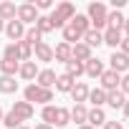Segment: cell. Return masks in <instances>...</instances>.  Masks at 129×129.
<instances>
[{
    "mask_svg": "<svg viewBox=\"0 0 129 129\" xmlns=\"http://www.w3.org/2000/svg\"><path fill=\"white\" fill-rule=\"evenodd\" d=\"M71 25L81 33V38H84V33H89V30H91V20L86 18V13H76V15L71 18Z\"/></svg>",
    "mask_w": 129,
    "mask_h": 129,
    "instance_id": "obj_18",
    "label": "cell"
},
{
    "mask_svg": "<svg viewBox=\"0 0 129 129\" xmlns=\"http://www.w3.org/2000/svg\"><path fill=\"white\" fill-rule=\"evenodd\" d=\"M5 30V20H0V33H3Z\"/></svg>",
    "mask_w": 129,
    "mask_h": 129,
    "instance_id": "obj_44",
    "label": "cell"
},
{
    "mask_svg": "<svg viewBox=\"0 0 129 129\" xmlns=\"http://www.w3.org/2000/svg\"><path fill=\"white\" fill-rule=\"evenodd\" d=\"M81 43H86V46H89V48L94 51V48H99V46H104V38H101V33H99V30H94V28H91L89 33H84V38H81Z\"/></svg>",
    "mask_w": 129,
    "mask_h": 129,
    "instance_id": "obj_24",
    "label": "cell"
},
{
    "mask_svg": "<svg viewBox=\"0 0 129 129\" xmlns=\"http://www.w3.org/2000/svg\"><path fill=\"white\" fill-rule=\"evenodd\" d=\"M38 71H41V69H38V63H36V61H23V63H20V69H18V79L33 84L36 76H38Z\"/></svg>",
    "mask_w": 129,
    "mask_h": 129,
    "instance_id": "obj_9",
    "label": "cell"
},
{
    "mask_svg": "<svg viewBox=\"0 0 129 129\" xmlns=\"http://www.w3.org/2000/svg\"><path fill=\"white\" fill-rule=\"evenodd\" d=\"M74 15H76V5L69 3V0H63V3L53 5V10L48 13V18H51V23H53V30H63V28L71 23Z\"/></svg>",
    "mask_w": 129,
    "mask_h": 129,
    "instance_id": "obj_1",
    "label": "cell"
},
{
    "mask_svg": "<svg viewBox=\"0 0 129 129\" xmlns=\"http://www.w3.org/2000/svg\"><path fill=\"white\" fill-rule=\"evenodd\" d=\"M38 15H41V13L36 10V5H33V3H20V5H18V15H15V18H18L25 28H30V25H36Z\"/></svg>",
    "mask_w": 129,
    "mask_h": 129,
    "instance_id": "obj_4",
    "label": "cell"
},
{
    "mask_svg": "<svg viewBox=\"0 0 129 129\" xmlns=\"http://www.w3.org/2000/svg\"><path fill=\"white\" fill-rule=\"evenodd\" d=\"M86 124H89V126H94V129H96V126H104V124H106V111H104V109H94V106H91V109H89V114H86Z\"/></svg>",
    "mask_w": 129,
    "mask_h": 129,
    "instance_id": "obj_15",
    "label": "cell"
},
{
    "mask_svg": "<svg viewBox=\"0 0 129 129\" xmlns=\"http://www.w3.org/2000/svg\"><path fill=\"white\" fill-rule=\"evenodd\" d=\"M15 15H18V5L15 3H10V0H3L0 3V20H15Z\"/></svg>",
    "mask_w": 129,
    "mask_h": 129,
    "instance_id": "obj_20",
    "label": "cell"
},
{
    "mask_svg": "<svg viewBox=\"0 0 129 129\" xmlns=\"http://www.w3.org/2000/svg\"><path fill=\"white\" fill-rule=\"evenodd\" d=\"M101 38H104V46H109V48H119V43H121V30H114V28H106L104 33H101Z\"/></svg>",
    "mask_w": 129,
    "mask_h": 129,
    "instance_id": "obj_16",
    "label": "cell"
},
{
    "mask_svg": "<svg viewBox=\"0 0 129 129\" xmlns=\"http://www.w3.org/2000/svg\"><path fill=\"white\" fill-rule=\"evenodd\" d=\"M119 81H121V76H119L116 71L106 69V71H104V74L99 76V84H101L99 89H104L106 94H109V91H116V89H119Z\"/></svg>",
    "mask_w": 129,
    "mask_h": 129,
    "instance_id": "obj_7",
    "label": "cell"
},
{
    "mask_svg": "<svg viewBox=\"0 0 129 129\" xmlns=\"http://www.w3.org/2000/svg\"><path fill=\"white\" fill-rule=\"evenodd\" d=\"M56 76H58V74H56L53 69H41L33 84H38L41 89H53V84H56Z\"/></svg>",
    "mask_w": 129,
    "mask_h": 129,
    "instance_id": "obj_12",
    "label": "cell"
},
{
    "mask_svg": "<svg viewBox=\"0 0 129 129\" xmlns=\"http://www.w3.org/2000/svg\"><path fill=\"white\" fill-rule=\"evenodd\" d=\"M36 30H38L41 36L53 33V23H51V18H48L46 13H41V15H38V20H36Z\"/></svg>",
    "mask_w": 129,
    "mask_h": 129,
    "instance_id": "obj_28",
    "label": "cell"
},
{
    "mask_svg": "<svg viewBox=\"0 0 129 129\" xmlns=\"http://www.w3.org/2000/svg\"><path fill=\"white\" fill-rule=\"evenodd\" d=\"M121 36H126V38H129V18H126V23H124V28H121Z\"/></svg>",
    "mask_w": 129,
    "mask_h": 129,
    "instance_id": "obj_40",
    "label": "cell"
},
{
    "mask_svg": "<svg viewBox=\"0 0 129 129\" xmlns=\"http://www.w3.org/2000/svg\"><path fill=\"white\" fill-rule=\"evenodd\" d=\"M20 89V84L15 81V76H0V94H15Z\"/></svg>",
    "mask_w": 129,
    "mask_h": 129,
    "instance_id": "obj_25",
    "label": "cell"
},
{
    "mask_svg": "<svg viewBox=\"0 0 129 129\" xmlns=\"http://www.w3.org/2000/svg\"><path fill=\"white\" fill-rule=\"evenodd\" d=\"M56 109H58L56 104H46V106L41 109V121L48 124V126H53V121H56ZM53 129H56V126H53Z\"/></svg>",
    "mask_w": 129,
    "mask_h": 129,
    "instance_id": "obj_30",
    "label": "cell"
},
{
    "mask_svg": "<svg viewBox=\"0 0 129 129\" xmlns=\"http://www.w3.org/2000/svg\"><path fill=\"white\" fill-rule=\"evenodd\" d=\"M61 36H63V43H69V46H76V43L81 41V33H79V30H76L71 23H69L66 28L61 30Z\"/></svg>",
    "mask_w": 129,
    "mask_h": 129,
    "instance_id": "obj_26",
    "label": "cell"
},
{
    "mask_svg": "<svg viewBox=\"0 0 129 129\" xmlns=\"http://www.w3.org/2000/svg\"><path fill=\"white\" fill-rule=\"evenodd\" d=\"M33 56H36V63L41 61V63H51L53 61V46L51 43H38V46H33Z\"/></svg>",
    "mask_w": 129,
    "mask_h": 129,
    "instance_id": "obj_10",
    "label": "cell"
},
{
    "mask_svg": "<svg viewBox=\"0 0 129 129\" xmlns=\"http://www.w3.org/2000/svg\"><path fill=\"white\" fill-rule=\"evenodd\" d=\"M124 101H126V96H124L119 89L106 94V106H111V109H121V106H124Z\"/></svg>",
    "mask_w": 129,
    "mask_h": 129,
    "instance_id": "obj_29",
    "label": "cell"
},
{
    "mask_svg": "<svg viewBox=\"0 0 129 129\" xmlns=\"http://www.w3.org/2000/svg\"><path fill=\"white\" fill-rule=\"evenodd\" d=\"M3 114H5V111H3V106H0V124H3Z\"/></svg>",
    "mask_w": 129,
    "mask_h": 129,
    "instance_id": "obj_47",
    "label": "cell"
},
{
    "mask_svg": "<svg viewBox=\"0 0 129 129\" xmlns=\"http://www.w3.org/2000/svg\"><path fill=\"white\" fill-rule=\"evenodd\" d=\"M104 129H124V124H121V121H116V119H106Z\"/></svg>",
    "mask_w": 129,
    "mask_h": 129,
    "instance_id": "obj_38",
    "label": "cell"
},
{
    "mask_svg": "<svg viewBox=\"0 0 129 129\" xmlns=\"http://www.w3.org/2000/svg\"><path fill=\"white\" fill-rule=\"evenodd\" d=\"M10 111H13L20 121H30V119L36 116V106H33V104H28V101H13Z\"/></svg>",
    "mask_w": 129,
    "mask_h": 129,
    "instance_id": "obj_8",
    "label": "cell"
},
{
    "mask_svg": "<svg viewBox=\"0 0 129 129\" xmlns=\"http://www.w3.org/2000/svg\"><path fill=\"white\" fill-rule=\"evenodd\" d=\"M63 66H66V71H63V74L71 76L74 81H79V76H84V63H81V61H76V58H71L69 63H63Z\"/></svg>",
    "mask_w": 129,
    "mask_h": 129,
    "instance_id": "obj_22",
    "label": "cell"
},
{
    "mask_svg": "<svg viewBox=\"0 0 129 129\" xmlns=\"http://www.w3.org/2000/svg\"><path fill=\"white\" fill-rule=\"evenodd\" d=\"M121 111H124V116H126V119H129V99H126V101H124V106H121Z\"/></svg>",
    "mask_w": 129,
    "mask_h": 129,
    "instance_id": "obj_41",
    "label": "cell"
},
{
    "mask_svg": "<svg viewBox=\"0 0 129 129\" xmlns=\"http://www.w3.org/2000/svg\"><path fill=\"white\" fill-rule=\"evenodd\" d=\"M20 124H23V121H20L13 111H5V114H3V126H5V129H18Z\"/></svg>",
    "mask_w": 129,
    "mask_h": 129,
    "instance_id": "obj_34",
    "label": "cell"
},
{
    "mask_svg": "<svg viewBox=\"0 0 129 129\" xmlns=\"http://www.w3.org/2000/svg\"><path fill=\"white\" fill-rule=\"evenodd\" d=\"M33 129H53V126H48V124H43V121H41V124H36Z\"/></svg>",
    "mask_w": 129,
    "mask_h": 129,
    "instance_id": "obj_43",
    "label": "cell"
},
{
    "mask_svg": "<svg viewBox=\"0 0 129 129\" xmlns=\"http://www.w3.org/2000/svg\"><path fill=\"white\" fill-rule=\"evenodd\" d=\"M116 51H121L124 56H129V38H126V36L121 38V43H119V48H116Z\"/></svg>",
    "mask_w": 129,
    "mask_h": 129,
    "instance_id": "obj_39",
    "label": "cell"
},
{
    "mask_svg": "<svg viewBox=\"0 0 129 129\" xmlns=\"http://www.w3.org/2000/svg\"><path fill=\"white\" fill-rule=\"evenodd\" d=\"M23 41L30 43V46H38V43H43V36L36 30V25H30V28H25V38Z\"/></svg>",
    "mask_w": 129,
    "mask_h": 129,
    "instance_id": "obj_33",
    "label": "cell"
},
{
    "mask_svg": "<svg viewBox=\"0 0 129 129\" xmlns=\"http://www.w3.org/2000/svg\"><path fill=\"white\" fill-rule=\"evenodd\" d=\"M109 69H111V71H116L119 76L129 74V56H124L121 51H114V53L109 56Z\"/></svg>",
    "mask_w": 129,
    "mask_h": 129,
    "instance_id": "obj_5",
    "label": "cell"
},
{
    "mask_svg": "<svg viewBox=\"0 0 129 129\" xmlns=\"http://www.w3.org/2000/svg\"><path fill=\"white\" fill-rule=\"evenodd\" d=\"M53 61H58V63H69V61H71V46L61 41V43L53 48Z\"/></svg>",
    "mask_w": 129,
    "mask_h": 129,
    "instance_id": "obj_21",
    "label": "cell"
},
{
    "mask_svg": "<svg viewBox=\"0 0 129 129\" xmlns=\"http://www.w3.org/2000/svg\"><path fill=\"white\" fill-rule=\"evenodd\" d=\"M74 79L71 76H66V74H58L56 76V84H53V89L58 91V94H71V89H74Z\"/></svg>",
    "mask_w": 129,
    "mask_h": 129,
    "instance_id": "obj_17",
    "label": "cell"
},
{
    "mask_svg": "<svg viewBox=\"0 0 129 129\" xmlns=\"http://www.w3.org/2000/svg\"><path fill=\"white\" fill-rule=\"evenodd\" d=\"M36 10L41 13V10H53V0H36Z\"/></svg>",
    "mask_w": 129,
    "mask_h": 129,
    "instance_id": "obj_36",
    "label": "cell"
},
{
    "mask_svg": "<svg viewBox=\"0 0 129 129\" xmlns=\"http://www.w3.org/2000/svg\"><path fill=\"white\" fill-rule=\"evenodd\" d=\"M3 33L10 38V43H18V41L25 38V25L15 18V20H8V23H5V30H3Z\"/></svg>",
    "mask_w": 129,
    "mask_h": 129,
    "instance_id": "obj_6",
    "label": "cell"
},
{
    "mask_svg": "<svg viewBox=\"0 0 129 129\" xmlns=\"http://www.w3.org/2000/svg\"><path fill=\"white\" fill-rule=\"evenodd\" d=\"M106 15H109V10H106L104 3H89L86 5V18L91 20V28L99 30V33L106 30Z\"/></svg>",
    "mask_w": 129,
    "mask_h": 129,
    "instance_id": "obj_3",
    "label": "cell"
},
{
    "mask_svg": "<svg viewBox=\"0 0 129 129\" xmlns=\"http://www.w3.org/2000/svg\"><path fill=\"white\" fill-rule=\"evenodd\" d=\"M71 58H76V61H81V63H86L89 58H94V51L86 46V43H76V46H71Z\"/></svg>",
    "mask_w": 129,
    "mask_h": 129,
    "instance_id": "obj_13",
    "label": "cell"
},
{
    "mask_svg": "<svg viewBox=\"0 0 129 129\" xmlns=\"http://www.w3.org/2000/svg\"><path fill=\"white\" fill-rule=\"evenodd\" d=\"M66 124H71V111H69L66 106H58V109H56V121H53V126H66Z\"/></svg>",
    "mask_w": 129,
    "mask_h": 129,
    "instance_id": "obj_31",
    "label": "cell"
},
{
    "mask_svg": "<svg viewBox=\"0 0 129 129\" xmlns=\"http://www.w3.org/2000/svg\"><path fill=\"white\" fill-rule=\"evenodd\" d=\"M89 84L86 81H76L74 84V89H71V99L76 101V104H86V99H89Z\"/></svg>",
    "mask_w": 129,
    "mask_h": 129,
    "instance_id": "obj_14",
    "label": "cell"
},
{
    "mask_svg": "<svg viewBox=\"0 0 129 129\" xmlns=\"http://www.w3.org/2000/svg\"><path fill=\"white\" fill-rule=\"evenodd\" d=\"M79 129H94V126H89V124H81V126H79Z\"/></svg>",
    "mask_w": 129,
    "mask_h": 129,
    "instance_id": "obj_46",
    "label": "cell"
},
{
    "mask_svg": "<svg viewBox=\"0 0 129 129\" xmlns=\"http://www.w3.org/2000/svg\"><path fill=\"white\" fill-rule=\"evenodd\" d=\"M86 101H91V106H94V109H104V104H106V91L96 86V89H91V91H89V99H86Z\"/></svg>",
    "mask_w": 129,
    "mask_h": 129,
    "instance_id": "obj_23",
    "label": "cell"
},
{
    "mask_svg": "<svg viewBox=\"0 0 129 129\" xmlns=\"http://www.w3.org/2000/svg\"><path fill=\"white\" fill-rule=\"evenodd\" d=\"M111 5H114V10H119V8L124 5V0H111Z\"/></svg>",
    "mask_w": 129,
    "mask_h": 129,
    "instance_id": "obj_42",
    "label": "cell"
},
{
    "mask_svg": "<svg viewBox=\"0 0 129 129\" xmlns=\"http://www.w3.org/2000/svg\"><path fill=\"white\" fill-rule=\"evenodd\" d=\"M69 111H71V121L74 124H79V126L86 124V114H89V106L86 104H74Z\"/></svg>",
    "mask_w": 129,
    "mask_h": 129,
    "instance_id": "obj_19",
    "label": "cell"
},
{
    "mask_svg": "<svg viewBox=\"0 0 129 129\" xmlns=\"http://www.w3.org/2000/svg\"><path fill=\"white\" fill-rule=\"evenodd\" d=\"M23 101H28V104H41V106H46V104H51L53 101V89H41L38 84H28L25 89H23Z\"/></svg>",
    "mask_w": 129,
    "mask_h": 129,
    "instance_id": "obj_2",
    "label": "cell"
},
{
    "mask_svg": "<svg viewBox=\"0 0 129 129\" xmlns=\"http://www.w3.org/2000/svg\"><path fill=\"white\" fill-rule=\"evenodd\" d=\"M18 69H20L18 61H8V58L0 61V76H18Z\"/></svg>",
    "mask_w": 129,
    "mask_h": 129,
    "instance_id": "obj_27",
    "label": "cell"
},
{
    "mask_svg": "<svg viewBox=\"0 0 129 129\" xmlns=\"http://www.w3.org/2000/svg\"><path fill=\"white\" fill-rule=\"evenodd\" d=\"M3 58H8V61H18V63H20L18 46H15V43H8V46H5V51H3Z\"/></svg>",
    "mask_w": 129,
    "mask_h": 129,
    "instance_id": "obj_35",
    "label": "cell"
},
{
    "mask_svg": "<svg viewBox=\"0 0 129 129\" xmlns=\"http://www.w3.org/2000/svg\"><path fill=\"white\" fill-rule=\"evenodd\" d=\"M15 46H18V56H20V63H23V61H33V46H30V43H25V41H18Z\"/></svg>",
    "mask_w": 129,
    "mask_h": 129,
    "instance_id": "obj_32",
    "label": "cell"
},
{
    "mask_svg": "<svg viewBox=\"0 0 129 129\" xmlns=\"http://www.w3.org/2000/svg\"><path fill=\"white\" fill-rule=\"evenodd\" d=\"M119 91H121L124 96L129 94V74H124V76H121V81H119Z\"/></svg>",
    "mask_w": 129,
    "mask_h": 129,
    "instance_id": "obj_37",
    "label": "cell"
},
{
    "mask_svg": "<svg viewBox=\"0 0 129 129\" xmlns=\"http://www.w3.org/2000/svg\"><path fill=\"white\" fill-rule=\"evenodd\" d=\"M104 71H106V66H104V61H99V58H89L84 63V76H89V79H99Z\"/></svg>",
    "mask_w": 129,
    "mask_h": 129,
    "instance_id": "obj_11",
    "label": "cell"
},
{
    "mask_svg": "<svg viewBox=\"0 0 129 129\" xmlns=\"http://www.w3.org/2000/svg\"><path fill=\"white\" fill-rule=\"evenodd\" d=\"M18 129H33V126H28V124H20V126H18Z\"/></svg>",
    "mask_w": 129,
    "mask_h": 129,
    "instance_id": "obj_45",
    "label": "cell"
}]
</instances>
